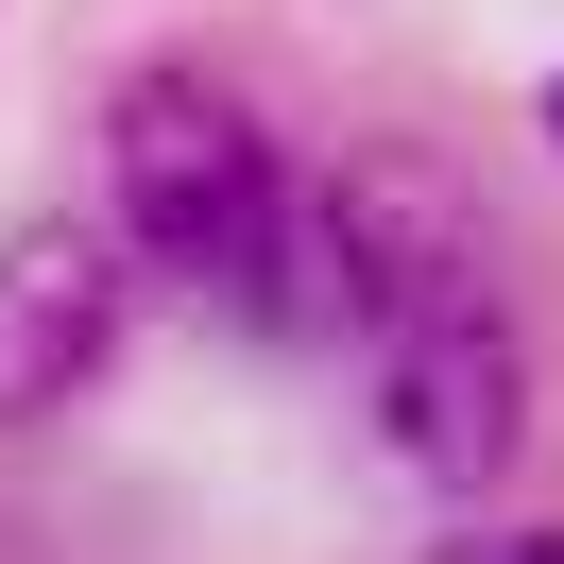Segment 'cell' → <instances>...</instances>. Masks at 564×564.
<instances>
[{
  "label": "cell",
  "mask_w": 564,
  "mask_h": 564,
  "mask_svg": "<svg viewBox=\"0 0 564 564\" xmlns=\"http://www.w3.org/2000/svg\"><path fill=\"white\" fill-rule=\"evenodd\" d=\"M104 188H120V240H138L154 274H206V291H240L257 240H274V206H291L274 138H257L240 86H206V69H138L120 86Z\"/></svg>",
  "instance_id": "6da1fadb"
},
{
  "label": "cell",
  "mask_w": 564,
  "mask_h": 564,
  "mask_svg": "<svg viewBox=\"0 0 564 564\" xmlns=\"http://www.w3.org/2000/svg\"><path fill=\"white\" fill-rule=\"evenodd\" d=\"M377 427H393V462L445 479V496L513 479V445H530V343H513V308H496L479 274L377 325Z\"/></svg>",
  "instance_id": "7a4b0ae2"
},
{
  "label": "cell",
  "mask_w": 564,
  "mask_h": 564,
  "mask_svg": "<svg viewBox=\"0 0 564 564\" xmlns=\"http://www.w3.org/2000/svg\"><path fill=\"white\" fill-rule=\"evenodd\" d=\"M120 240L104 223H18L0 240V427H35V411H69L86 377L120 359Z\"/></svg>",
  "instance_id": "3957f363"
},
{
  "label": "cell",
  "mask_w": 564,
  "mask_h": 564,
  "mask_svg": "<svg viewBox=\"0 0 564 564\" xmlns=\"http://www.w3.org/2000/svg\"><path fill=\"white\" fill-rule=\"evenodd\" d=\"M325 206H343V257H359V343H377L393 308H427V291L479 274V223H462L445 172H411V154H359Z\"/></svg>",
  "instance_id": "277c9868"
},
{
  "label": "cell",
  "mask_w": 564,
  "mask_h": 564,
  "mask_svg": "<svg viewBox=\"0 0 564 564\" xmlns=\"http://www.w3.org/2000/svg\"><path fill=\"white\" fill-rule=\"evenodd\" d=\"M427 564H564V530H462V547H427Z\"/></svg>",
  "instance_id": "5b68a950"
},
{
  "label": "cell",
  "mask_w": 564,
  "mask_h": 564,
  "mask_svg": "<svg viewBox=\"0 0 564 564\" xmlns=\"http://www.w3.org/2000/svg\"><path fill=\"white\" fill-rule=\"evenodd\" d=\"M547 138H564V69H547Z\"/></svg>",
  "instance_id": "8992f818"
}]
</instances>
